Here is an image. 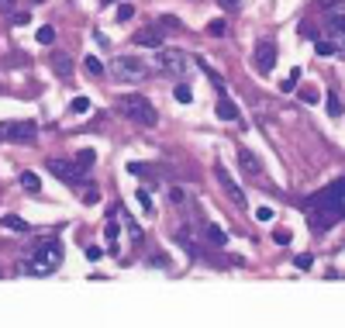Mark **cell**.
I'll return each instance as SVG.
<instances>
[{"label":"cell","instance_id":"cell-25","mask_svg":"<svg viewBox=\"0 0 345 328\" xmlns=\"http://www.w3.org/2000/svg\"><path fill=\"white\" fill-rule=\"evenodd\" d=\"M69 111H73V114H83V111H90V97H73Z\"/></svg>","mask_w":345,"mask_h":328},{"label":"cell","instance_id":"cell-43","mask_svg":"<svg viewBox=\"0 0 345 328\" xmlns=\"http://www.w3.org/2000/svg\"><path fill=\"white\" fill-rule=\"evenodd\" d=\"M11 4H14V0H0V7H11Z\"/></svg>","mask_w":345,"mask_h":328},{"label":"cell","instance_id":"cell-45","mask_svg":"<svg viewBox=\"0 0 345 328\" xmlns=\"http://www.w3.org/2000/svg\"><path fill=\"white\" fill-rule=\"evenodd\" d=\"M104 4H114V0H104Z\"/></svg>","mask_w":345,"mask_h":328},{"label":"cell","instance_id":"cell-15","mask_svg":"<svg viewBox=\"0 0 345 328\" xmlns=\"http://www.w3.org/2000/svg\"><path fill=\"white\" fill-rule=\"evenodd\" d=\"M52 69H56L59 76H69V73H73V62H69V56H66V52L52 56Z\"/></svg>","mask_w":345,"mask_h":328},{"label":"cell","instance_id":"cell-1","mask_svg":"<svg viewBox=\"0 0 345 328\" xmlns=\"http://www.w3.org/2000/svg\"><path fill=\"white\" fill-rule=\"evenodd\" d=\"M307 218H311V225L318 232H325L338 218H345V176L335 180V183H328L325 190H318L307 200Z\"/></svg>","mask_w":345,"mask_h":328},{"label":"cell","instance_id":"cell-39","mask_svg":"<svg viewBox=\"0 0 345 328\" xmlns=\"http://www.w3.org/2000/svg\"><path fill=\"white\" fill-rule=\"evenodd\" d=\"M300 35H304V38H311V42L318 38V31H314V28H307V24H304V28H300Z\"/></svg>","mask_w":345,"mask_h":328},{"label":"cell","instance_id":"cell-13","mask_svg":"<svg viewBox=\"0 0 345 328\" xmlns=\"http://www.w3.org/2000/svg\"><path fill=\"white\" fill-rule=\"evenodd\" d=\"M218 117H221V121H238L242 111H238V104H235V100H228V97L221 94V100H218Z\"/></svg>","mask_w":345,"mask_h":328},{"label":"cell","instance_id":"cell-11","mask_svg":"<svg viewBox=\"0 0 345 328\" xmlns=\"http://www.w3.org/2000/svg\"><path fill=\"white\" fill-rule=\"evenodd\" d=\"M238 162H242V173L249 176V180H259V176H263V162H259L249 149H238Z\"/></svg>","mask_w":345,"mask_h":328},{"label":"cell","instance_id":"cell-38","mask_svg":"<svg viewBox=\"0 0 345 328\" xmlns=\"http://www.w3.org/2000/svg\"><path fill=\"white\" fill-rule=\"evenodd\" d=\"M159 24H162V28H180V18H169V14H166V18H159Z\"/></svg>","mask_w":345,"mask_h":328},{"label":"cell","instance_id":"cell-16","mask_svg":"<svg viewBox=\"0 0 345 328\" xmlns=\"http://www.w3.org/2000/svg\"><path fill=\"white\" fill-rule=\"evenodd\" d=\"M21 187H24L28 193H38L41 190V180L31 173V170H24V173H21Z\"/></svg>","mask_w":345,"mask_h":328},{"label":"cell","instance_id":"cell-30","mask_svg":"<svg viewBox=\"0 0 345 328\" xmlns=\"http://www.w3.org/2000/svg\"><path fill=\"white\" fill-rule=\"evenodd\" d=\"M300 100H304V104H311V107H314V104L321 100V94H318V90L311 87V90H300Z\"/></svg>","mask_w":345,"mask_h":328},{"label":"cell","instance_id":"cell-19","mask_svg":"<svg viewBox=\"0 0 345 328\" xmlns=\"http://www.w3.org/2000/svg\"><path fill=\"white\" fill-rule=\"evenodd\" d=\"M83 69H87V76H100V73H104V66H100V59H97V56L83 59Z\"/></svg>","mask_w":345,"mask_h":328},{"label":"cell","instance_id":"cell-40","mask_svg":"<svg viewBox=\"0 0 345 328\" xmlns=\"http://www.w3.org/2000/svg\"><path fill=\"white\" fill-rule=\"evenodd\" d=\"M14 24H28V11H18L14 14Z\"/></svg>","mask_w":345,"mask_h":328},{"label":"cell","instance_id":"cell-22","mask_svg":"<svg viewBox=\"0 0 345 328\" xmlns=\"http://www.w3.org/2000/svg\"><path fill=\"white\" fill-rule=\"evenodd\" d=\"M76 162H79V166H87V170H90V166L97 162V152H94V149H79V152H76Z\"/></svg>","mask_w":345,"mask_h":328},{"label":"cell","instance_id":"cell-37","mask_svg":"<svg viewBox=\"0 0 345 328\" xmlns=\"http://www.w3.org/2000/svg\"><path fill=\"white\" fill-rule=\"evenodd\" d=\"M255 218L259 221H273V208H255Z\"/></svg>","mask_w":345,"mask_h":328},{"label":"cell","instance_id":"cell-27","mask_svg":"<svg viewBox=\"0 0 345 328\" xmlns=\"http://www.w3.org/2000/svg\"><path fill=\"white\" fill-rule=\"evenodd\" d=\"M207 35H214V38H221V35H225V21H221V18H214L211 24H207Z\"/></svg>","mask_w":345,"mask_h":328},{"label":"cell","instance_id":"cell-26","mask_svg":"<svg viewBox=\"0 0 345 328\" xmlns=\"http://www.w3.org/2000/svg\"><path fill=\"white\" fill-rule=\"evenodd\" d=\"M117 235H121V225L107 221V225H104V238H107V242H117Z\"/></svg>","mask_w":345,"mask_h":328},{"label":"cell","instance_id":"cell-17","mask_svg":"<svg viewBox=\"0 0 345 328\" xmlns=\"http://www.w3.org/2000/svg\"><path fill=\"white\" fill-rule=\"evenodd\" d=\"M204 232H207V238H211L214 245H228V232H225V228H218V225H204Z\"/></svg>","mask_w":345,"mask_h":328},{"label":"cell","instance_id":"cell-32","mask_svg":"<svg viewBox=\"0 0 345 328\" xmlns=\"http://www.w3.org/2000/svg\"><path fill=\"white\" fill-rule=\"evenodd\" d=\"M183 200H187V193L180 190V187H172V190H169V204H176V208H180Z\"/></svg>","mask_w":345,"mask_h":328},{"label":"cell","instance_id":"cell-4","mask_svg":"<svg viewBox=\"0 0 345 328\" xmlns=\"http://www.w3.org/2000/svg\"><path fill=\"white\" fill-rule=\"evenodd\" d=\"M155 66H159V73H166V76H172V79H187L193 69H197V62H193L183 49H159Z\"/></svg>","mask_w":345,"mask_h":328},{"label":"cell","instance_id":"cell-7","mask_svg":"<svg viewBox=\"0 0 345 328\" xmlns=\"http://www.w3.org/2000/svg\"><path fill=\"white\" fill-rule=\"evenodd\" d=\"M49 170H52V176H59V180H62V183H69V187H83V183H87V176H90L87 166L69 162V159H49Z\"/></svg>","mask_w":345,"mask_h":328},{"label":"cell","instance_id":"cell-34","mask_svg":"<svg viewBox=\"0 0 345 328\" xmlns=\"http://www.w3.org/2000/svg\"><path fill=\"white\" fill-rule=\"evenodd\" d=\"M280 90H283V94H293V90H297V76H287L280 83Z\"/></svg>","mask_w":345,"mask_h":328},{"label":"cell","instance_id":"cell-9","mask_svg":"<svg viewBox=\"0 0 345 328\" xmlns=\"http://www.w3.org/2000/svg\"><path fill=\"white\" fill-rule=\"evenodd\" d=\"M252 66H255V73L269 76L273 66H276V42H273V38L255 42V49H252Z\"/></svg>","mask_w":345,"mask_h":328},{"label":"cell","instance_id":"cell-10","mask_svg":"<svg viewBox=\"0 0 345 328\" xmlns=\"http://www.w3.org/2000/svg\"><path fill=\"white\" fill-rule=\"evenodd\" d=\"M214 176H218V183L225 187V193L231 197V204H235V208H245V204H249V200H245V193H242V187H238V183H235V180H231V176L225 173L221 166L214 170Z\"/></svg>","mask_w":345,"mask_h":328},{"label":"cell","instance_id":"cell-8","mask_svg":"<svg viewBox=\"0 0 345 328\" xmlns=\"http://www.w3.org/2000/svg\"><path fill=\"white\" fill-rule=\"evenodd\" d=\"M35 135H38V125L35 121H4L0 125V142H35Z\"/></svg>","mask_w":345,"mask_h":328},{"label":"cell","instance_id":"cell-3","mask_svg":"<svg viewBox=\"0 0 345 328\" xmlns=\"http://www.w3.org/2000/svg\"><path fill=\"white\" fill-rule=\"evenodd\" d=\"M59 266H62V245L59 242H45L38 249H31V256L21 263V270L28 273V276H49Z\"/></svg>","mask_w":345,"mask_h":328},{"label":"cell","instance_id":"cell-5","mask_svg":"<svg viewBox=\"0 0 345 328\" xmlns=\"http://www.w3.org/2000/svg\"><path fill=\"white\" fill-rule=\"evenodd\" d=\"M111 73H114L121 83H142V79L152 76V66H149L145 59H138V56H117L114 62H111Z\"/></svg>","mask_w":345,"mask_h":328},{"label":"cell","instance_id":"cell-42","mask_svg":"<svg viewBox=\"0 0 345 328\" xmlns=\"http://www.w3.org/2000/svg\"><path fill=\"white\" fill-rule=\"evenodd\" d=\"M342 4V0H338ZM321 7H335V0H321Z\"/></svg>","mask_w":345,"mask_h":328},{"label":"cell","instance_id":"cell-35","mask_svg":"<svg viewBox=\"0 0 345 328\" xmlns=\"http://www.w3.org/2000/svg\"><path fill=\"white\" fill-rule=\"evenodd\" d=\"M83 256H87V263H97V259H100L104 252L97 249V245H87V252H83Z\"/></svg>","mask_w":345,"mask_h":328},{"label":"cell","instance_id":"cell-18","mask_svg":"<svg viewBox=\"0 0 345 328\" xmlns=\"http://www.w3.org/2000/svg\"><path fill=\"white\" fill-rule=\"evenodd\" d=\"M325 100H328V114H331V117L342 114V100H338V90H328Z\"/></svg>","mask_w":345,"mask_h":328},{"label":"cell","instance_id":"cell-41","mask_svg":"<svg viewBox=\"0 0 345 328\" xmlns=\"http://www.w3.org/2000/svg\"><path fill=\"white\" fill-rule=\"evenodd\" d=\"M221 7H238V0H218Z\"/></svg>","mask_w":345,"mask_h":328},{"label":"cell","instance_id":"cell-6","mask_svg":"<svg viewBox=\"0 0 345 328\" xmlns=\"http://www.w3.org/2000/svg\"><path fill=\"white\" fill-rule=\"evenodd\" d=\"M325 38L345 56V7H325Z\"/></svg>","mask_w":345,"mask_h":328},{"label":"cell","instance_id":"cell-20","mask_svg":"<svg viewBox=\"0 0 345 328\" xmlns=\"http://www.w3.org/2000/svg\"><path fill=\"white\" fill-rule=\"evenodd\" d=\"M314 52H318V56H335L338 49H335L328 38H314Z\"/></svg>","mask_w":345,"mask_h":328},{"label":"cell","instance_id":"cell-21","mask_svg":"<svg viewBox=\"0 0 345 328\" xmlns=\"http://www.w3.org/2000/svg\"><path fill=\"white\" fill-rule=\"evenodd\" d=\"M135 197H138V208H142L145 214L152 211V193H149V187H142V190L135 193Z\"/></svg>","mask_w":345,"mask_h":328},{"label":"cell","instance_id":"cell-28","mask_svg":"<svg viewBox=\"0 0 345 328\" xmlns=\"http://www.w3.org/2000/svg\"><path fill=\"white\" fill-rule=\"evenodd\" d=\"M172 94H176V100H180V104H190V100H193V94H190V87H183V83H180V87H176V90H172Z\"/></svg>","mask_w":345,"mask_h":328},{"label":"cell","instance_id":"cell-29","mask_svg":"<svg viewBox=\"0 0 345 328\" xmlns=\"http://www.w3.org/2000/svg\"><path fill=\"white\" fill-rule=\"evenodd\" d=\"M290 238H293V235H290L287 228H276V232H273V242H276V245H290Z\"/></svg>","mask_w":345,"mask_h":328},{"label":"cell","instance_id":"cell-2","mask_svg":"<svg viewBox=\"0 0 345 328\" xmlns=\"http://www.w3.org/2000/svg\"><path fill=\"white\" fill-rule=\"evenodd\" d=\"M114 111H117V114H124L128 121H135V125H142V128H155V125H159L155 107L142 94H121L114 100Z\"/></svg>","mask_w":345,"mask_h":328},{"label":"cell","instance_id":"cell-12","mask_svg":"<svg viewBox=\"0 0 345 328\" xmlns=\"http://www.w3.org/2000/svg\"><path fill=\"white\" fill-rule=\"evenodd\" d=\"M132 42H135V45H145V49H162V31L145 28V31H135Z\"/></svg>","mask_w":345,"mask_h":328},{"label":"cell","instance_id":"cell-31","mask_svg":"<svg viewBox=\"0 0 345 328\" xmlns=\"http://www.w3.org/2000/svg\"><path fill=\"white\" fill-rule=\"evenodd\" d=\"M132 14H135L132 4H121V7H117V21H132Z\"/></svg>","mask_w":345,"mask_h":328},{"label":"cell","instance_id":"cell-24","mask_svg":"<svg viewBox=\"0 0 345 328\" xmlns=\"http://www.w3.org/2000/svg\"><path fill=\"white\" fill-rule=\"evenodd\" d=\"M79 200H83V204H97V200H100V190H97V187H83V190H79Z\"/></svg>","mask_w":345,"mask_h":328},{"label":"cell","instance_id":"cell-23","mask_svg":"<svg viewBox=\"0 0 345 328\" xmlns=\"http://www.w3.org/2000/svg\"><path fill=\"white\" fill-rule=\"evenodd\" d=\"M35 38H38L41 45H52V42H56V28H52V24H45V28H38V35H35Z\"/></svg>","mask_w":345,"mask_h":328},{"label":"cell","instance_id":"cell-36","mask_svg":"<svg viewBox=\"0 0 345 328\" xmlns=\"http://www.w3.org/2000/svg\"><path fill=\"white\" fill-rule=\"evenodd\" d=\"M128 173H132V176H145V173H149V170H145L142 162H128Z\"/></svg>","mask_w":345,"mask_h":328},{"label":"cell","instance_id":"cell-44","mask_svg":"<svg viewBox=\"0 0 345 328\" xmlns=\"http://www.w3.org/2000/svg\"><path fill=\"white\" fill-rule=\"evenodd\" d=\"M31 4H45V0H31Z\"/></svg>","mask_w":345,"mask_h":328},{"label":"cell","instance_id":"cell-33","mask_svg":"<svg viewBox=\"0 0 345 328\" xmlns=\"http://www.w3.org/2000/svg\"><path fill=\"white\" fill-rule=\"evenodd\" d=\"M293 266H297V270H311V266H314V259H311V256H297V259H293Z\"/></svg>","mask_w":345,"mask_h":328},{"label":"cell","instance_id":"cell-14","mask_svg":"<svg viewBox=\"0 0 345 328\" xmlns=\"http://www.w3.org/2000/svg\"><path fill=\"white\" fill-rule=\"evenodd\" d=\"M0 225L7 228V232H18V235H24V232H31V225L24 221V218H18V214H4L0 218Z\"/></svg>","mask_w":345,"mask_h":328}]
</instances>
